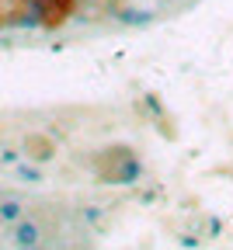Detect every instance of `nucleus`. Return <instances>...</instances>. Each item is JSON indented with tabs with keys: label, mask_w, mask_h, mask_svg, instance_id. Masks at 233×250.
I'll return each instance as SVG.
<instances>
[{
	"label": "nucleus",
	"mask_w": 233,
	"mask_h": 250,
	"mask_svg": "<svg viewBox=\"0 0 233 250\" xmlns=\"http://www.w3.org/2000/svg\"><path fill=\"white\" fill-rule=\"evenodd\" d=\"M14 243L18 247H39L42 243V229L35 223H28V219H18L14 223Z\"/></svg>",
	"instance_id": "f257e3e1"
},
{
	"label": "nucleus",
	"mask_w": 233,
	"mask_h": 250,
	"mask_svg": "<svg viewBox=\"0 0 233 250\" xmlns=\"http://www.w3.org/2000/svg\"><path fill=\"white\" fill-rule=\"evenodd\" d=\"M24 153L31 156V160H52L56 146H52L46 136H28V143H24Z\"/></svg>",
	"instance_id": "f03ea898"
},
{
	"label": "nucleus",
	"mask_w": 233,
	"mask_h": 250,
	"mask_svg": "<svg viewBox=\"0 0 233 250\" xmlns=\"http://www.w3.org/2000/svg\"><path fill=\"white\" fill-rule=\"evenodd\" d=\"M24 219V205L14 198H0V223H18Z\"/></svg>",
	"instance_id": "7ed1b4c3"
},
{
	"label": "nucleus",
	"mask_w": 233,
	"mask_h": 250,
	"mask_svg": "<svg viewBox=\"0 0 233 250\" xmlns=\"http://www.w3.org/2000/svg\"><path fill=\"white\" fill-rule=\"evenodd\" d=\"M18 177H21V181H31V184L42 181V174H39L35 167H18Z\"/></svg>",
	"instance_id": "20e7f679"
},
{
	"label": "nucleus",
	"mask_w": 233,
	"mask_h": 250,
	"mask_svg": "<svg viewBox=\"0 0 233 250\" xmlns=\"http://www.w3.org/2000/svg\"><path fill=\"white\" fill-rule=\"evenodd\" d=\"M0 160H4V164H14L18 153H14V149H4V153H0Z\"/></svg>",
	"instance_id": "39448f33"
},
{
	"label": "nucleus",
	"mask_w": 233,
	"mask_h": 250,
	"mask_svg": "<svg viewBox=\"0 0 233 250\" xmlns=\"http://www.w3.org/2000/svg\"><path fill=\"white\" fill-rule=\"evenodd\" d=\"M0 198H4V195H0Z\"/></svg>",
	"instance_id": "423d86ee"
}]
</instances>
